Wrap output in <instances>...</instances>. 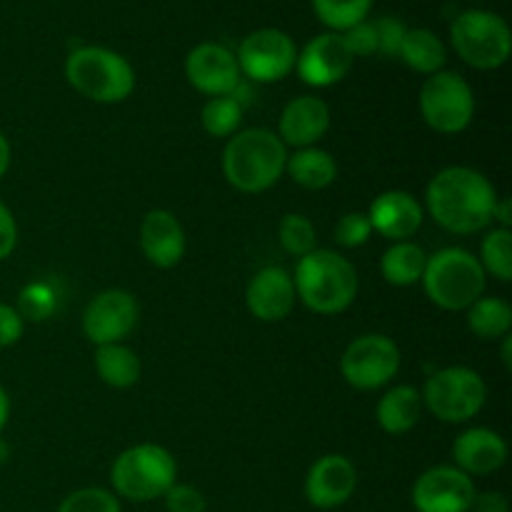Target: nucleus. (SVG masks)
<instances>
[{
	"label": "nucleus",
	"mask_w": 512,
	"mask_h": 512,
	"mask_svg": "<svg viewBox=\"0 0 512 512\" xmlns=\"http://www.w3.org/2000/svg\"><path fill=\"white\" fill-rule=\"evenodd\" d=\"M455 468L465 475H490L508 460V445L495 430L470 428L460 433L453 443Z\"/></svg>",
	"instance_id": "obj_21"
},
{
	"label": "nucleus",
	"mask_w": 512,
	"mask_h": 512,
	"mask_svg": "<svg viewBox=\"0 0 512 512\" xmlns=\"http://www.w3.org/2000/svg\"><path fill=\"white\" fill-rule=\"evenodd\" d=\"M468 328L480 340H500L510 335L512 308L500 298H478L468 308Z\"/></svg>",
	"instance_id": "obj_27"
},
{
	"label": "nucleus",
	"mask_w": 512,
	"mask_h": 512,
	"mask_svg": "<svg viewBox=\"0 0 512 512\" xmlns=\"http://www.w3.org/2000/svg\"><path fill=\"white\" fill-rule=\"evenodd\" d=\"M420 115L425 125L440 135L468 130L475 115V95L468 80L450 70L430 75L420 88Z\"/></svg>",
	"instance_id": "obj_9"
},
{
	"label": "nucleus",
	"mask_w": 512,
	"mask_h": 512,
	"mask_svg": "<svg viewBox=\"0 0 512 512\" xmlns=\"http://www.w3.org/2000/svg\"><path fill=\"white\" fill-rule=\"evenodd\" d=\"M58 512H120V503L110 490L80 488L60 503Z\"/></svg>",
	"instance_id": "obj_32"
},
{
	"label": "nucleus",
	"mask_w": 512,
	"mask_h": 512,
	"mask_svg": "<svg viewBox=\"0 0 512 512\" xmlns=\"http://www.w3.org/2000/svg\"><path fill=\"white\" fill-rule=\"evenodd\" d=\"M358 488V470L345 455H323L305 475V498L318 510H335L348 503Z\"/></svg>",
	"instance_id": "obj_16"
},
{
	"label": "nucleus",
	"mask_w": 512,
	"mask_h": 512,
	"mask_svg": "<svg viewBox=\"0 0 512 512\" xmlns=\"http://www.w3.org/2000/svg\"><path fill=\"white\" fill-rule=\"evenodd\" d=\"M5 460H8V445H5L3 440H0V465H3Z\"/></svg>",
	"instance_id": "obj_45"
},
{
	"label": "nucleus",
	"mask_w": 512,
	"mask_h": 512,
	"mask_svg": "<svg viewBox=\"0 0 512 512\" xmlns=\"http://www.w3.org/2000/svg\"><path fill=\"white\" fill-rule=\"evenodd\" d=\"M190 85L210 98L233 95L240 85V68L235 55L220 43H200L185 60Z\"/></svg>",
	"instance_id": "obj_14"
},
{
	"label": "nucleus",
	"mask_w": 512,
	"mask_h": 512,
	"mask_svg": "<svg viewBox=\"0 0 512 512\" xmlns=\"http://www.w3.org/2000/svg\"><path fill=\"white\" fill-rule=\"evenodd\" d=\"M235 60H238L240 73H245L255 83H278L293 73L298 48L283 30L263 28L250 33L240 43Z\"/></svg>",
	"instance_id": "obj_11"
},
{
	"label": "nucleus",
	"mask_w": 512,
	"mask_h": 512,
	"mask_svg": "<svg viewBox=\"0 0 512 512\" xmlns=\"http://www.w3.org/2000/svg\"><path fill=\"white\" fill-rule=\"evenodd\" d=\"M480 265L485 275H493L500 283L512 280V233L510 228H493L480 245Z\"/></svg>",
	"instance_id": "obj_29"
},
{
	"label": "nucleus",
	"mask_w": 512,
	"mask_h": 512,
	"mask_svg": "<svg viewBox=\"0 0 512 512\" xmlns=\"http://www.w3.org/2000/svg\"><path fill=\"white\" fill-rule=\"evenodd\" d=\"M295 285L293 275L280 265H270L253 275L245 290V305L250 315L260 323H280L288 318L295 308Z\"/></svg>",
	"instance_id": "obj_17"
},
{
	"label": "nucleus",
	"mask_w": 512,
	"mask_h": 512,
	"mask_svg": "<svg viewBox=\"0 0 512 512\" xmlns=\"http://www.w3.org/2000/svg\"><path fill=\"white\" fill-rule=\"evenodd\" d=\"M398 58L403 60L408 68H413L415 73L435 75L443 70L445 60H448V50H445L443 40H440L433 30L413 28L405 33Z\"/></svg>",
	"instance_id": "obj_26"
},
{
	"label": "nucleus",
	"mask_w": 512,
	"mask_h": 512,
	"mask_svg": "<svg viewBox=\"0 0 512 512\" xmlns=\"http://www.w3.org/2000/svg\"><path fill=\"white\" fill-rule=\"evenodd\" d=\"M15 245H18V223H15L8 205L0 200V260L10 258Z\"/></svg>",
	"instance_id": "obj_39"
},
{
	"label": "nucleus",
	"mask_w": 512,
	"mask_h": 512,
	"mask_svg": "<svg viewBox=\"0 0 512 512\" xmlns=\"http://www.w3.org/2000/svg\"><path fill=\"white\" fill-rule=\"evenodd\" d=\"M140 248H143L148 263L155 268H175L183 260L185 248H188L180 220L170 210H150L140 223Z\"/></svg>",
	"instance_id": "obj_18"
},
{
	"label": "nucleus",
	"mask_w": 512,
	"mask_h": 512,
	"mask_svg": "<svg viewBox=\"0 0 512 512\" xmlns=\"http://www.w3.org/2000/svg\"><path fill=\"white\" fill-rule=\"evenodd\" d=\"M373 0H313L315 15L320 23L333 30H348L353 25L363 23Z\"/></svg>",
	"instance_id": "obj_30"
},
{
	"label": "nucleus",
	"mask_w": 512,
	"mask_h": 512,
	"mask_svg": "<svg viewBox=\"0 0 512 512\" xmlns=\"http://www.w3.org/2000/svg\"><path fill=\"white\" fill-rule=\"evenodd\" d=\"M95 373L103 380L108 388L125 390L133 388L140 380L143 373V365H140L138 353L133 348L123 343H110V345H98L95 348Z\"/></svg>",
	"instance_id": "obj_23"
},
{
	"label": "nucleus",
	"mask_w": 512,
	"mask_h": 512,
	"mask_svg": "<svg viewBox=\"0 0 512 512\" xmlns=\"http://www.w3.org/2000/svg\"><path fill=\"white\" fill-rule=\"evenodd\" d=\"M370 235H373V225L365 213H345L335 225V240L343 248H360L368 243Z\"/></svg>",
	"instance_id": "obj_34"
},
{
	"label": "nucleus",
	"mask_w": 512,
	"mask_h": 512,
	"mask_svg": "<svg viewBox=\"0 0 512 512\" xmlns=\"http://www.w3.org/2000/svg\"><path fill=\"white\" fill-rule=\"evenodd\" d=\"M110 483L120 498L130 503H150L163 498L178 483V463L163 445H133L115 458Z\"/></svg>",
	"instance_id": "obj_4"
},
{
	"label": "nucleus",
	"mask_w": 512,
	"mask_h": 512,
	"mask_svg": "<svg viewBox=\"0 0 512 512\" xmlns=\"http://www.w3.org/2000/svg\"><path fill=\"white\" fill-rule=\"evenodd\" d=\"M343 40L345 45H348V50L355 55H375L378 53V35H375V25L373 23H358L353 25V28H348L343 33Z\"/></svg>",
	"instance_id": "obj_37"
},
{
	"label": "nucleus",
	"mask_w": 512,
	"mask_h": 512,
	"mask_svg": "<svg viewBox=\"0 0 512 512\" xmlns=\"http://www.w3.org/2000/svg\"><path fill=\"white\" fill-rule=\"evenodd\" d=\"M510 353H512V338L510 335H505L503 338V363H505V368H512V358H510Z\"/></svg>",
	"instance_id": "obj_44"
},
{
	"label": "nucleus",
	"mask_w": 512,
	"mask_h": 512,
	"mask_svg": "<svg viewBox=\"0 0 512 512\" xmlns=\"http://www.w3.org/2000/svg\"><path fill=\"white\" fill-rule=\"evenodd\" d=\"M493 220H498L500 228H510L512 225V205L508 198H498V203H495V210H493Z\"/></svg>",
	"instance_id": "obj_41"
},
{
	"label": "nucleus",
	"mask_w": 512,
	"mask_h": 512,
	"mask_svg": "<svg viewBox=\"0 0 512 512\" xmlns=\"http://www.w3.org/2000/svg\"><path fill=\"white\" fill-rule=\"evenodd\" d=\"M288 148L283 140L265 128L235 133L223 150V175L240 193H265L285 173Z\"/></svg>",
	"instance_id": "obj_2"
},
{
	"label": "nucleus",
	"mask_w": 512,
	"mask_h": 512,
	"mask_svg": "<svg viewBox=\"0 0 512 512\" xmlns=\"http://www.w3.org/2000/svg\"><path fill=\"white\" fill-rule=\"evenodd\" d=\"M470 512H510V503L503 493L488 490V493H475Z\"/></svg>",
	"instance_id": "obj_40"
},
{
	"label": "nucleus",
	"mask_w": 512,
	"mask_h": 512,
	"mask_svg": "<svg viewBox=\"0 0 512 512\" xmlns=\"http://www.w3.org/2000/svg\"><path fill=\"white\" fill-rule=\"evenodd\" d=\"M453 48L460 58L478 70H495L510 58L512 35L508 23L488 10H468L450 28Z\"/></svg>",
	"instance_id": "obj_8"
},
{
	"label": "nucleus",
	"mask_w": 512,
	"mask_h": 512,
	"mask_svg": "<svg viewBox=\"0 0 512 512\" xmlns=\"http://www.w3.org/2000/svg\"><path fill=\"white\" fill-rule=\"evenodd\" d=\"M10 158H13V150H10L8 138H5V135L0 133V178H3V175L8 173Z\"/></svg>",
	"instance_id": "obj_42"
},
{
	"label": "nucleus",
	"mask_w": 512,
	"mask_h": 512,
	"mask_svg": "<svg viewBox=\"0 0 512 512\" xmlns=\"http://www.w3.org/2000/svg\"><path fill=\"white\" fill-rule=\"evenodd\" d=\"M200 123H203L205 133L213 138H230L238 133L240 123H243V103L235 98V93L210 98L200 110Z\"/></svg>",
	"instance_id": "obj_28"
},
{
	"label": "nucleus",
	"mask_w": 512,
	"mask_h": 512,
	"mask_svg": "<svg viewBox=\"0 0 512 512\" xmlns=\"http://www.w3.org/2000/svg\"><path fill=\"white\" fill-rule=\"evenodd\" d=\"M165 510L168 512H205L208 510V500L193 485L175 483L168 493L163 495Z\"/></svg>",
	"instance_id": "obj_35"
},
{
	"label": "nucleus",
	"mask_w": 512,
	"mask_h": 512,
	"mask_svg": "<svg viewBox=\"0 0 512 512\" xmlns=\"http://www.w3.org/2000/svg\"><path fill=\"white\" fill-rule=\"evenodd\" d=\"M423 288L430 303L443 310H468L485 293V270L473 253L463 248H443L428 255Z\"/></svg>",
	"instance_id": "obj_6"
},
{
	"label": "nucleus",
	"mask_w": 512,
	"mask_h": 512,
	"mask_svg": "<svg viewBox=\"0 0 512 512\" xmlns=\"http://www.w3.org/2000/svg\"><path fill=\"white\" fill-rule=\"evenodd\" d=\"M330 130V108L315 95H300L290 100L280 113V135L285 145L293 148H313Z\"/></svg>",
	"instance_id": "obj_20"
},
{
	"label": "nucleus",
	"mask_w": 512,
	"mask_h": 512,
	"mask_svg": "<svg viewBox=\"0 0 512 512\" xmlns=\"http://www.w3.org/2000/svg\"><path fill=\"white\" fill-rule=\"evenodd\" d=\"M353 68V53L345 45L343 33H323L310 40L295 60L300 80L313 88H330L340 83Z\"/></svg>",
	"instance_id": "obj_15"
},
{
	"label": "nucleus",
	"mask_w": 512,
	"mask_h": 512,
	"mask_svg": "<svg viewBox=\"0 0 512 512\" xmlns=\"http://www.w3.org/2000/svg\"><path fill=\"white\" fill-rule=\"evenodd\" d=\"M425 265H428V253L418 243L400 240V243H393L383 253L380 273L395 288H410V285L423 280Z\"/></svg>",
	"instance_id": "obj_24"
},
{
	"label": "nucleus",
	"mask_w": 512,
	"mask_h": 512,
	"mask_svg": "<svg viewBox=\"0 0 512 512\" xmlns=\"http://www.w3.org/2000/svg\"><path fill=\"white\" fill-rule=\"evenodd\" d=\"M498 203L493 183L465 165L443 168L425 190V205L435 223L455 235H473L493 223Z\"/></svg>",
	"instance_id": "obj_1"
},
{
	"label": "nucleus",
	"mask_w": 512,
	"mask_h": 512,
	"mask_svg": "<svg viewBox=\"0 0 512 512\" xmlns=\"http://www.w3.org/2000/svg\"><path fill=\"white\" fill-rule=\"evenodd\" d=\"M375 35H378V55H385V58H398L400 45H403L405 28L398 18H378L373 20Z\"/></svg>",
	"instance_id": "obj_36"
},
{
	"label": "nucleus",
	"mask_w": 512,
	"mask_h": 512,
	"mask_svg": "<svg viewBox=\"0 0 512 512\" xmlns=\"http://www.w3.org/2000/svg\"><path fill=\"white\" fill-rule=\"evenodd\" d=\"M423 413V398L413 385H395L378 400L375 418L388 435H405L418 425Z\"/></svg>",
	"instance_id": "obj_22"
},
{
	"label": "nucleus",
	"mask_w": 512,
	"mask_h": 512,
	"mask_svg": "<svg viewBox=\"0 0 512 512\" xmlns=\"http://www.w3.org/2000/svg\"><path fill=\"white\" fill-rule=\"evenodd\" d=\"M285 170L293 178V183H298L305 190H323L338 178V163H335L333 155L328 150L315 148V145L293 153V158H288V163H285Z\"/></svg>",
	"instance_id": "obj_25"
},
{
	"label": "nucleus",
	"mask_w": 512,
	"mask_h": 512,
	"mask_svg": "<svg viewBox=\"0 0 512 512\" xmlns=\"http://www.w3.org/2000/svg\"><path fill=\"white\" fill-rule=\"evenodd\" d=\"M278 240L285 248V253L295 255V258H303V255L315 250L318 233H315V225L310 223V218H305L300 213H288L283 215V220L278 225Z\"/></svg>",
	"instance_id": "obj_31"
},
{
	"label": "nucleus",
	"mask_w": 512,
	"mask_h": 512,
	"mask_svg": "<svg viewBox=\"0 0 512 512\" xmlns=\"http://www.w3.org/2000/svg\"><path fill=\"white\" fill-rule=\"evenodd\" d=\"M368 220L373 225V233L400 243V240L413 238L423 225V205L405 190H388L373 200L368 210Z\"/></svg>",
	"instance_id": "obj_19"
},
{
	"label": "nucleus",
	"mask_w": 512,
	"mask_h": 512,
	"mask_svg": "<svg viewBox=\"0 0 512 512\" xmlns=\"http://www.w3.org/2000/svg\"><path fill=\"white\" fill-rule=\"evenodd\" d=\"M400 370V348L393 338L380 333L360 335L345 348L340 373L355 390H378L388 385Z\"/></svg>",
	"instance_id": "obj_10"
},
{
	"label": "nucleus",
	"mask_w": 512,
	"mask_h": 512,
	"mask_svg": "<svg viewBox=\"0 0 512 512\" xmlns=\"http://www.w3.org/2000/svg\"><path fill=\"white\" fill-rule=\"evenodd\" d=\"M293 285L305 308L318 315H338L358 295V273L340 253L315 248L295 265Z\"/></svg>",
	"instance_id": "obj_3"
},
{
	"label": "nucleus",
	"mask_w": 512,
	"mask_h": 512,
	"mask_svg": "<svg viewBox=\"0 0 512 512\" xmlns=\"http://www.w3.org/2000/svg\"><path fill=\"white\" fill-rule=\"evenodd\" d=\"M475 483L455 465H435L413 485V508L418 512H470Z\"/></svg>",
	"instance_id": "obj_13"
},
{
	"label": "nucleus",
	"mask_w": 512,
	"mask_h": 512,
	"mask_svg": "<svg viewBox=\"0 0 512 512\" xmlns=\"http://www.w3.org/2000/svg\"><path fill=\"white\" fill-rule=\"evenodd\" d=\"M420 398L443 423H468L483 410L488 388L480 373L465 365H453L430 375Z\"/></svg>",
	"instance_id": "obj_7"
},
{
	"label": "nucleus",
	"mask_w": 512,
	"mask_h": 512,
	"mask_svg": "<svg viewBox=\"0 0 512 512\" xmlns=\"http://www.w3.org/2000/svg\"><path fill=\"white\" fill-rule=\"evenodd\" d=\"M65 78L83 98L93 103H123L135 90V70L120 53L88 45L65 60Z\"/></svg>",
	"instance_id": "obj_5"
},
{
	"label": "nucleus",
	"mask_w": 512,
	"mask_h": 512,
	"mask_svg": "<svg viewBox=\"0 0 512 512\" xmlns=\"http://www.w3.org/2000/svg\"><path fill=\"white\" fill-rule=\"evenodd\" d=\"M55 310L53 290L43 283H33L20 290L18 313L30 320H45Z\"/></svg>",
	"instance_id": "obj_33"
},
{
	"label": "nucleus",
	"mask_w": 512,
	"mask_h": 512,
	"mask_svg": "<svg viewBox=\"0 0 512 512\" xmlns=\"http://www.w3.org/2000/svg\"><path fill=\"white\" fill-rule=\"evenodd\" d=\"M8 420H10V398H8V390L0 385V433L5 430Z\"/></svg>",
	"instance_id": "obj_43"
},
{
	"label": "nucleus",
	"mask_w": 512,
	"mask_h": 512,
	"mask_svg": "<svg viewBox=\"0 0 512 512\" xmlns=\"http://www.w3.org/2000/svg\"><path fill=\"white\" fill-rule=\"evenodd\" d=\"M23 315L18 313V308L8 303H0V348H10V345L18 343L23 338Z\"/></svg>",
	"instance_id": "obj_38"
},
{
	"label": "nucleus",
	"mask_w": 512,
	"mask_h": 512,
	"mask_svg": "<svg viewBox=\"0 0 512 512\" xmlns=\"http://www.w3.org/2000/svg\"><path fill=\"white\" fill-rule=\"evenodd\" d=\"M140 318V305L133 293L128 290H103L95 295L83 313V333L90 343L110 345V343H123L133 328L138 325Z\"/></svg>",
	"instance_id": "obj_12"
}]
</instances>
